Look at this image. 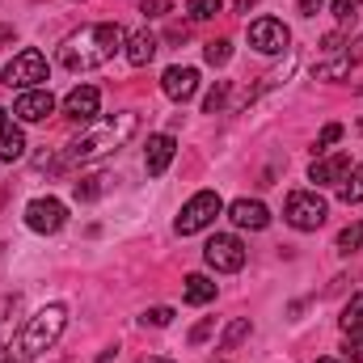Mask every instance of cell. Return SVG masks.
I'll return each instance as SVG.
<instances>
[{"mask_svg":"<svg viewBox=\"0 0 363 363\" xmlns=\"http://www.w3.org/2000/svg\"><path fill=\"white\" fill-rule=\"evenodd\" d=\"M127 47V30L118 21H101V26H85L77 34L64 38L60 47V64L68 72H89V68H101L114 60V51Z\"/></svg>","mask_w":363,"mask_h":363,"instance_id":"1","label":"cell"},{"mask_svg":"<svg viewBox=\"0 0 363 363\" xmlns=\"http://www.w3.org/2000/svg\"><path fill=\"white\" fill-rule=\"evenodd\" d=\"M131 131H135V114H114V118H106L97 131L81 135V140L68 148V161H97V157L114 152L118 144H127Z\"/></svg>","mask_w":363,"mask_h":363,"instance_id":"2","label":"cell"},{"mask_svg":"<svg viewBox=\"0 0 363 363\" xmlns=\"http://www.w3.org/2000/svg\"><path fill=\"white\" fill-rule=\"evenodd\" d=\"M64 325H68V308H64V304H47V308H38V313L26 321V330H21V355L34 359V355L51 351V347L60 342Z\"/></svg>","mask_w":363,"mask_h":363,"instance_id":"3","label":"cell"},{"mask_svg":"<svg viewBox=\"0 0 363 363\" xmlns=\"http://www.w3.org/2000/svg\"><path fill=\"white\" fill-rule=\"evenodd\" d=\"M330 216V203L317 194V190H291L287 194V207H283V220L300 233H317Z\"/></svg>","mask_w":363,"mask_h":363,"instance_id":"4","label":"cell"},{"mask_svg":"<svg viewBox=\"0 0 363 363\" xmlns=\"http://www.w3.org/2000/svg\"><path fill=\"white\" fill-rule=\"evenodd\" d=\"M224 211V203H220V194L216 190H199L186 207H182L178 216V233L182 237H194V233H203L207 224H216V216Z\"/></svg>","mask_w":363,"mask_h":363,"instance_id":"5","label":"cell"},{"mask_svg":"<svg viewBox=\"0 0 363 363\" xmlns=\"http://www.w3.org/2000/svg\"><path fill=\"white\" fill-rule=\"evenodd\" d=\"M203 262H207L211 271H220V274H237L241 267H245V245H241V237L216 233V237L203 245Z\"/></svg>","mask_w":363,"mask_h":363,"instance_id":"6","label":"cell"},{"mask_svg":"<svg viewBox=\"0 0 363 363\" xmlns=\"http://www.w3.org/2000/svg\"><path fill=\"white\" fill-rule=\"evenodd\" d=\"M43 81H47V60H43V51H21L9 68H4V85L9 89H43Z\"/></svg>","mask_w":363,"mask_h":363,"instance_id":"7","label":"cell"},{"mask_svg":"<svg viewBox=\"0 0 363 363\" xmlns=\"http://www.w3.org/2000/svg\"><path fill=\"white\" fill-rule=\"evenodd\" d=\"M287 43H291V30H287L279 17H258V21H250V47H254V51L279 55V51H287Z\"/></svg>","mask_w":363,"mask_h":363,"instance_id":"8","label":"cell"},{"mask_svg":"<svg viewBox=\"0 0 363 363\" xmlns=\"http://www.w3.org/2000/svg\"><path fill=\"white\" fill-rule=\"evenodd\" d=\"M26 224L34 228V233H43V237H51V233H60L64 224H68V207L60 203V199H34L30 207H26Z\"/></svg>","mask_w":363,"mask_h":363,"instance_id":"9","label":"cell"},{"mask_svg":"<svg viewBox=\"0 0 363 363\" xmlns=\"http://www.w3.org/2000/svg\"><path fill=\"white\" fill-rule=\"evenodd\" d=\"M47 114H55V97L47 89H26L13 101V118H21V123H43Z\"/></svg>","mask_w":363,"mask_h":363,"instance_id":"10","label":"cell"},{"mask_svg":"<svg viewBox=\"0 0 363 363\" xmlns=\"http://www.w3.org/2000/svg\"><path fill=\"white\" fill-rule=\"evenodd\" d=\"M228 220H233L237 228L262 233V228L271 224V207H267V203H258V199H237V203L228 207Z\"/></svg>","mask_w":363,"mask_h":363,"instance_id":"11","label":"cell"},{"mask_svg":"<svg viewBox=\"0 0 363 363\" xmlns=\"http://www.w3.org/2000/svg\"><path fill=\"white\" fill-rule=\"evenodd\" d=\"M174 152H178V140L174 135H152L148 140V148H144V169H148V178H161L165 169H169V161H174Z\"/></svg>","mask_w":363,"mask_h":363,"instance_id":"12","label":"cell"},{"mask_svg":"<svg viewBox=\"0 0 363 363\" xmlns=\"http://www.w3.org/2000/svg\"><path fill=\"white\" fill-rule=\"evenodd\" d=\"M97 106H101V93L93 89V85H77V89L64 97V114H68V118H77V123L97 118Z\"/></svg>","mask_w":363,"mask_h":363,"instance_id":"13","label":"cell"},{"mask_svg":"<svg viewBox=\"0 0 363 363\" xmlns=\"http://www.w3.org/2000/svg\"><path fill=\"white\" fill-rule=\"evenodd\" d=\"M351 157L347 152H334V157H325V161H313V169H308V178L317 182V186H338V182L351 178Z\"/></svg>","mask_w":363,"mask_h":363,"instance_id":"14","label":"cell"},{"mask_svg":"<svg viewBox=\"0 0 363 363\" xmlns=\"http://www.w3.org/2000/svg\"><path fill=\"white\" fill-rule=\"evenodd\" d=\"M161 89H165V97H174V101H190L199 93V72L194 68H165Z\"/></svg>","mask_w":363,"mask_h":363,"instance_id":"15","label":"cell"},{"mask_svg":"<svg viewBox=\"0 0 363 363\" xmlns=\"http://www.w3.org/2000/svg\"><path fill=\"white\" fill-rule=\"evenodd\" d=\"M123 55H127V64H131V68H144V64L157 55V34H152V30H135V34H127Z\"/></svg>","mask_w":363,"mask_h":363,"instance_id":"16","label":"cell"},{"mask_svg":"<svg viewBox=\"0 0 363 363\" xmlns=\"http://www.w3.org/2000/svg\"><path fill=\"white\" fill-rule=\"evenodd\" d=\"M26 157V135L21 127H13V118L0 127V161H21Z\"/></svg>","mask_w":363,"mask_h":363,"instance_id":"17","label":"cell"},{"mask_svg":"<svg viewBox=\"0 0 363 363\" xmlns=\"http://www.w3.org/2000/svg\"><path fill=\"white\" fill-rule=\"evenodd\" d=\"M186 304H211L216 300V283L207 274H186Z\"/></svg>","mask_w":363,"mask_h":363,"instance_id":"18","label":"cell"},{"mask_svg":"<svg viewBox=\"0 0 363 363\" xmlns=\"http://www.w3.org/2000/svg\"><path fill=\"white\" fill-rule=\"evenodd\" d=\"M338 325H342V334H347V338H351V334H363V296H351V304L342 308Z\"/></svg>","mask_w":363,"mask_h":363,"instance_id":"19","label":"cell"},{"mask_svg":"<svg viewBox=\"0 0 363 363\" xmlns=\"http://www.w3.org/2000/svg\"><path fill=\"white\" fill-rule=\"evenodd\" d=\"M355 250H363V220L347 224V228L338 233V254H355Z\"/></svg>","mask_w":363,"mask_h":363,"instance_id":"20","label":"cell"},{"mask_svg":"<svg viewBox=\"0 0 363 363\" xmlns=\"http://www.w3.org/2000/svg\"><path fill=\"white\" fill-rule=\"evenodd\" d=\"M203 55H207V64H211V68H224V64L233 60V43H228V38H216V43H207V47H203Z\"/></svg>","mask_w":363,"mask_h":363,"instance_id":"21","label":"cell"},{"mask_svg":"<svg viewBox=\"0 0 363 363\" xmlns=\"http://www.w3.org/2000/svg\"><path fill=\"white\" fill-rule=\"evenodd\" d=\"M241 338H250V317H237V321L224 330V338H220V351H233Z\"/></svg>","mask_w":363,"mask_h":363,"instance_id":"22","label":"cell"},{"mask_svg":"<svg viewBox=\"0 0 363 363\" xmlns=\"http://www.w3.org/2000/svg\"><path fill=\"white\" fill-rule=\"evenodd\" d=\"M338 194H342V203H363V165L351 169V178L342 182V190H338Z\"/></svg>","mask_w":363,"mask_h":363,"instance_id":"23","label":"cell"},{"mask_svg":"<svg viewBox=\"0 0 363 363\" xmlns=\"http://www.w3.org/2000/svg\"><path fill=\"white\" fill-rule=\"evenodd\" d=\"M106 182H110V178H101V174H93V178H81V182H77V190H72V194H77L81 203H93V199L101 194V186H106Z\"/></svg>","mask_w":363,"mask_h":363,"instance_id":"24","label":"cell"},{"mask_svg":"<svg viewBox=\"0 0 363 363\" xmlns=\"http://www.w3.org/2000/svg\"><path fill=\"white\" fill-rule=\"evenodd\" d=\"M347 72H351V60L342 55V60H334V64H321V68H317L313 77H317V81H342Z\"/></svg>","mask_w":363,"mask_h":363,"instance_id":"25","label":"cell"},{"mask_svg":"<svg viewBox=\"0 0 363 363\" xmlns=\"http://www.w3.org/2000/svg\"><path fill=\"white\" fill-rule=\"evenodd\" d=\"M220 4H224V0H186V13H190L194 21H207V17L220 13Z\"/></svg>","mask_w":363,"mask_h":363,"instance_id":"26","label":"cell"},{"mask_svg":"<svg viewBox=\"0 0 363 363\" xmlns=\"http://www.w3.org/2000/svg\"><path fill=\"white\" fill-rule=\"evenodd\" d=\"M169 321H174V308H165V304H157V308H148L140 317V325H152V330H165Z\"/></svg>","mask_w":363,"mask_h":363,"instance_id":"27","label":"cell"},{"mask_svg":"<svg viewBox=\"0 0 363 363\" xmlns=\"http://www.w3.org/2000/svg\"><path fill=\"white\" fill-rule=\"evenodd\" d=\"M224 97H228V81H220L216 89L207 93V101H203V110H207V114H216V110L224 106Z\"/></svg>","mask_w":363,"mask_h":363,"instance_id":"28","label":"cell"},{"mask_svg":"<svg viewBox=\"0 0 363 363\" xmlns=\"http://www.w3.org/2000/svg\"><path fill=\"white\" fill-rule=\"evenodd\" d=\"M342 140V123H330L321 135H317V148H330V144H338Z\"/></svg>","mask_w":363,"mask_h":363,"instance_id":"29","label":"cell"},{"mask_svg":"<svg viewBox=\"0 0 363 363\" xmlns=\"http://www.w3.org/2000/svg\"><path fill=\"white\" fill-rule=\"evenodd\" d=\"M140 13L144 17H165L169 13V0H140Z\"/></svg>","mask_w":363,"mask_h":363,"instance_id":"30","label":"cell"},{"mask_svg":"<svg viewBox=\"0 0 363 363\" xmlns=\"http://www.w3.org/2000/svg\"><path fill=\"white\" fill-rule=\"evenodd\" d=\"M355 9H359V0H334V17H342V21H347Z\"/></svg>","mask_w":363,"mask_h":363,"instance_id":"31","label":"cell"},{"mask_svg":"<svg viewBox=\"0 0 363 363\" xmlns=\"http://www.w3.org/2000/svg\"><path fill=\"white\" fill-rule=\"evenodd\" d=\"M351 363H363V334H351V347H347Z\"/></svg>","mask_w":363,"mask_h":363,"instance_id":"32","label":"cell"},{"mask_svg":"<svg viewBox=\"0 0 363 363\" xmlns=\"http://www.w3.org/2000/svg\"><path fill=\"white\" fill-rule=\"evenodd\" d=\"M211 330H216V321H203V325H194L190 342H203V338H211Z\"/></svg>","mask_w":363,"mask_h":363,"instance_id":"33","label":"cell"},{"mask_svg":"<svg viewBox=\"0 0 363 363\" xmlns=\"http://www.w3.org/2000/svg\"><path fill=\"white\" fill-rule=\"evenodd\" d=\"M347 60H351V64H359V60H363V34L355 38V43H351V51H347Z\"/></svg>","mask_w":363,"mask_h":363,"instance_id":"34","label":"cell"},{"mask_svg":"<svg viewBox=\"0 0 363 363\" xmlns=\"http://www.w3.org/2000/svg\"><path fill=\"white\" fill-rule=\"evenodd\" d=\"M317 9H321V0H300V13L304 17H317Z\"/></svg>","mask_w":363,"mask_h":363,"instance_id":"35","label":"cell"},{"mask_svg":"<svg viewBox=\"0 0 363 363\" xmlns=\"http://www.w3.org/2000/svg\"><path fill=\"white\" fill-rule=\"evenodd\" d=\"M13 38V26H0V43H9Z\"/></svg>","mask_w":363,"mask_h":363,"instance_id":"36","label":"cell"},{"mask_svg":"<svg viewBox=\"0 0 363 363\" xmlns=\"http://www.w3.org/2000/svg\"><path fill=\"white\" fill-rule=\"evenodd\" d=\"M250 4H258V0H233V9H250Z\"/></svg>","mask_w":363,"mask_h":363,"instance_id":"37","label":"cell"},{"mask_svg":"<svg viewBox=\"0 0 363 363\" xmlns=\"http://www.w3.org/2000/svg\"><path fill=\"white\" fill-rule=\"evenodd\" d=\"M4 123H9V114H4V110H0V127H4Z\"/></svg>","mask_w":363,"mask_h":363,"instance_id":"38","label":"cell"},{"mask_svg":"<svg viewBox=\"0 0 363 363\" xmlns=\"http://www.w3.org/2000/svg\"><path fill=\"white\" fill-rule=\"evenodd\" d=\"M317 363H342V359H317Z\"/></svg>","mask_w":363,"mask_h":363,"instance_id":"39","label":"cell"},{"mask_svg":"<svg viewBox=\"0 0 363 363\" xmlns=\"http://www.w3.org/2000/svg\"><path fill=\"white\" fill-rule=\"evenodd\" d=\"M148 363H174V359H148Z\"/></svg>","mask_w":363,"mask_h":363,"instance_id":"40","label":"cell"},{"mask_svg":"<svg viewBox=\"0 0 363 363\" xmlns=\"http://www.w3.org/2000/svg\"><path fill=\"white\" fill-rule=\"evenodd\" d=\"M4 363H17V359H13V355H9V359H4Z\"/></svg>","mask_w":363,"mask_h":363,"instance_id":"41","label":"cell"},{"mask_svg":"<svg viewBox=\"0 0 363 363\" xmlns=\"http://www.w3.org/2000/svg\"><path fill=\"white\" fill-rule=\"evenodd\" d=\"M359 127H363V123H359Z\"/></svg>","mask_w":363,"mask_h":363,"instance_id":"42","label":"cell"}]
</instances>
